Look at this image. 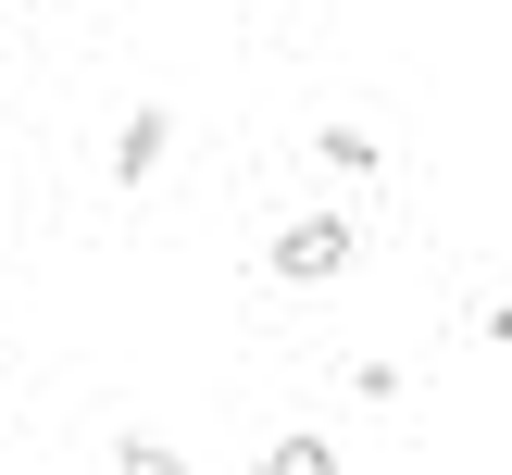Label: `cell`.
<instances>
[{
	"label": "cell",
	"instance_id": "5b68a950",
	"mask_svg": "<svg viewBox=\"0 0 512 475\" xmlns=\"http://www.w3.org/2000/svg\"><path fill=\"white\" fill-rule=\"evenodd\" d=\"M113 475H188V463H175L163 438H125V450H113Z\"/></svg>",
	"mask_w": 512,
	"mask_h": 475
},
{
	"label": "cell",
	"instance_id": "7a4b0ae2",
	"mask_svg": "<svg viewBox=\"0 0 512 475\" xmlns=\"http://www.w3.org/2000/svg\"><path fill=\"white\" fill-rule=\"evenodd\" d=\"M163 150H175V113H163V100H138V113L113 125V188H150V175H163Z\"/></svg>",
	"mask_w": 512,
	"mask_h": 475
},
{
	"label": "cell",
	"instance_id": "6da1fadb",
	"mask_svg": "<svg viewBox=\"0 0 512 475\" xmlns=\"http://www.w3.org/2000/svg\"><path fill=\"white\" fill-rule=\"evenodd\" d=\"M350 263H363V238H350V213H300L288 238H275V288H338Z\"/></svg>",
	"mask_w": 512,
	"mask_h": 475
},
{
	"label": "cell",
	"instance_id": "3957f363",
	"mask_svg": "<svg viewBox=\"0 0 512 475\" xmlns=\"http://www.w3.org/2000/svg\"><path fill=\"white\" fill-rule=\"evenodd\" d=\"M325 175H388V138H375V125H325Z\"/></svg>",
	"mask_w": 512,
	"mask_h": 475
},
{
	"label": "cell",
	"instance_id": "8992f818",
	"mask_svg": "<svg viewBox=\"0 0 512 475\" xmlns=\"http://www.w3.org/2000/svg\"><path fill=\"white\" fill-rule=\"evenodd\" d=\"M488 338H500V350H512V300H500V313H488Z\"/></svg>",
	"mask_w": 512,
	"mask_h": 475
},
{
	"label": "cell",
	"instance_id": "277c9868",
	"mask_svg": "<svg viewBox=\"0 0 512 475\" xmlns=\"http://www.w3.org/2000/svg\"><path fill=\"white\" fill-rule=\"evenodd\" d=\"M250 475H338V438H313V425H300V438H275Z\"/></svg>",
	"mask_w": 512,
	"mask_h": 475
}]
</instances>
